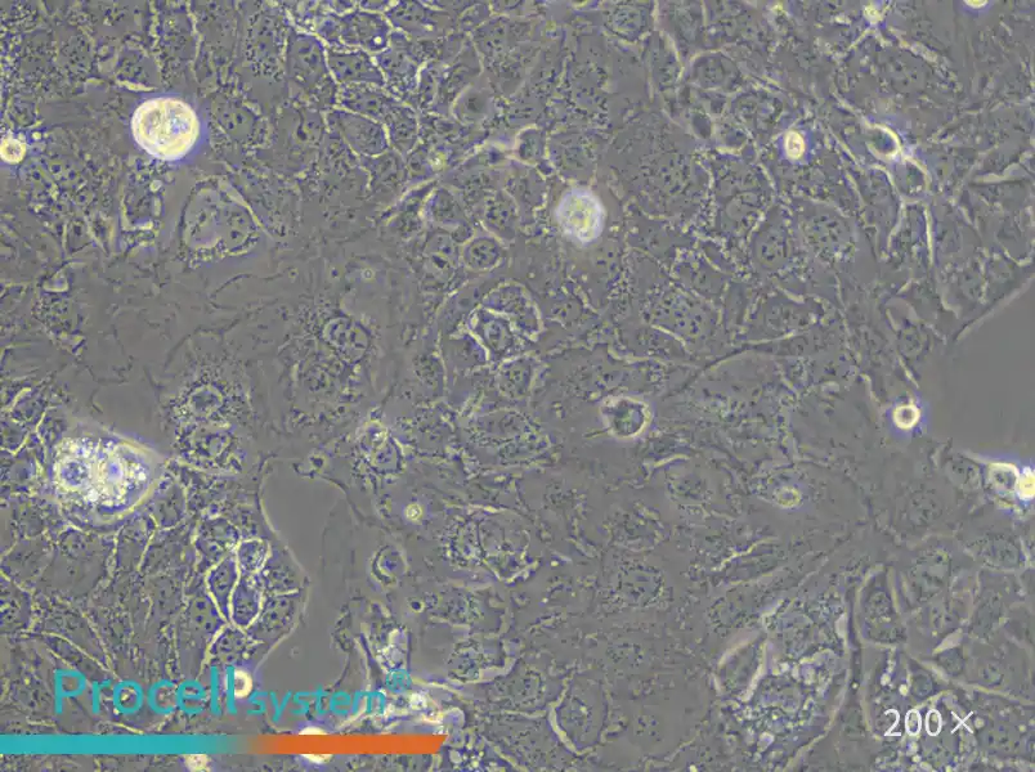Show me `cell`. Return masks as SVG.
Segmentation results:
<instances>
[{"mask_svg":"<svg viewBox=\"0 0 1035 772\" xmlns=\"http://www.w3.org/2000/svg\"><path fill=\"white\" fill-rule=\"evenodd\" d=\"M133 137L143 150L161 160H178L190 152L200 134L196 112L177 98L159 97L138 106Z\"/></svg>","mask_w":1035,"mask_h":772,"instance_id":"1","label":"cell"},{"mask_svg":"<svg viewBox=\"0 0 1035 772\" xmlns=\"http://www.w3.org/2000/svg\"><path fill=\"white\" fill-rule=\"evenodd\" d=\"M322 38L331 49H360L379 55L389 47L392 30L389 22L376 13L353 12L327 22Z\"/></svg>","mask_w":1035,"mask_h":772,"instance_id":"2","label":"cell"},{"mask_svg":"<svg viewBox=\"0 0 1035 772\" xmlns=\"http://www.w3.org/2000/svg\"><path fill=\"white\" fill-rule=\"evenodd\" d=\"M327 120L334 132L364 157L383 155L391 147L387 130L379 121L342 109H333Z\"/></svg>","mask_w":1035,"mask_h":772,"instance_id":"3","label":"cell"},{"mask_svg":"<svg viewBox=\"0 0 1035 772\" xmlns=\"http://www.w3.org/2000/svg\"><path fill=\"white\" fill-rule=\"evenodd\" d=\"M327 65L335 82L344 85L367 84L385 87L378 64L360 49H326Z\"/></svg>","mask_w":1035,"mask_h":772,"instance_id":"4","label":"cell"},{"mask_svg":"<svg viewBox=\"0 0 1035 772\" xmlns=\"http://www.w3.org/2000/svg\"><path fill=\"white\" fill-rule=\"evenodd\" d=\"M398 102L400 101L389 96L384 88L367 84L344 85L339 89L336 100L338 109L365 116L382 124Z\"/></svg>","mask_w":1035,"mask_h":772,"instance_id":"5","label":"cell"},{"mask_svg":"<svg viewBox=\"0 0 1035 772\" xmlns=\"http://www.w3.org/2000/svg\"><path fill=\"white\" fill-rule=\"evenodd\" d=\"M375 61L393 91L405 94L414 89L419 62L401 42L379 53Z\"/></svg>","mask_w":1035,"mask_h":772,"instance_id":"6","label":"cell"},{"mask_svg":"<svg viewBox=\"0 0 1035 772\" xmlns=\"http://www.w3.org/2000/svg\"><path fill=\"white\" fill-rule=\"evenodd\" d=\"M387 16L397 28L416 37L425 38V35L437 34L445 28L442 22L445 15L432 12L418 3H402V6L393 7Z\"/></svg>","mask_w":1035,"mask_h":772,"instance_id":"7","label":"cell"},{"mask_svg":"<svg viewBox=\"0 0 1035 772\" xmlns=\"http://www.w3.org/2000/svg\"><path fill=\"white\" fill-rule=\"evenodd\" d=\"M383 125L394 150L398 154H409L418 141V120L415 112L398 102Z\"/></svg>","mask_w":1035,"mask_h":772,"instance_id":"8","label":"cell"},{"mask_svg":"<svg viewBox=\"0 0 1035 772\" xmlns=\"http://www.w3.org/2000/svg\"><path fill=\"white\" fill-rule=\"evenodd\" d=\"M374 191L394 192L405 182L406 166L398 152H385L376 157H365Z\"/></svg>","mask_w":1035,"mask_h":772,"instance_id":"9","label":"cell"},{"mask_svg":"<svg viewBox=\"0 0 1035 772\" xmlns=\"http://www.w3.org/2000/svg\"><path fill=\"white\" fill-rule=\"evenodd\" d=\"M429 212L432 214L434 222L445 224L465 222L463 209L460 208L454 195L447 190H439L434 193Z\"/></svg>","mask_w":1035,"mask_h":772,"instance_id":"10","label":"cell"},{"mask_svg":"<svg viewBox=\"0 0 1035 772\" xmlns=\"http://www.w3.org/2000/svg\"><path fill=\"white\" fill-rule=\"evenodd\" d=\"M186 761L187 766L190 767V770L192 771L208 770L209 760L208 757L203 756V754H194V756H187Z\"/></svg>","mask_w":1035,"mask_h":772,"instance_id":"11","label":"cell"},{"mask_svg":"<svg viewBox=\"0 0 1035 772\" xmlns=\"http://www.w3.org/2000/svg\"><path fill=\"white\" fill-rule=\"evenodd\" d=\"M244 676V673H237L235 686L237 697H245L243 688H245L248 693L250 689H252V681H250L248 677L244 682Z\"/></svg>","mask_w":1035,"mask_h":772,"instance_id":"12","label":"cell"},{"mask_svg":"<svg viewBox=\"0 0 1035 772\" xmlns=\"http://www.w3.org/2000/svg\"><path fill=\"white\" fill-rule=\"evenodd\" d=\"M940 725H942V721H940L938 713L931 712L929 718H927V730H929V733L933 735L938 734Z\"/></svg>","mask_w":1035,"mask_h":772,"instance_id":"13","label":"cell"},{"mask_svg":"<svg viewBox=\"0 0 1035 772\" xmlns=\"http://www.w3.org/2000/svg\"><path fill=\"white\" fill-rule=\"evenodd\" d=\"M907 725L909 733L912 734H916L918 729H920L921 720L920 717L917 716L916 712L909 713L907 718Z\"/></svg>","mask_w":1035,"mask_h":772,"instance_id":"14","label":"cell"},{"mask_svg":"<svg viewBox=\"0 0 1035 772\" xmlns=\"http://www.w3.org/2000/svg\"><path fill=\"white\" fill-rule=\"evenodd\" d=\"M304 757H306L307 760L316 763H324L326 761H329L331 758V756H317V754H307V756Z\"/></svg>","mask_w":1035,"mask_h":772,"instance_id":"15","label":"cell"},{"mask_svg":"<svg viewBox=\"0 0 1035 772\" xmlns=\"http://www.w3.org/2000/svg\"><path fill=\"white\" fill-rule=\"evenodd\" d=\"M303 734H322V731L316 729H307L303 731Z\"/></svg>","mask_w":1035,"mask_h":772,"instance_id":"16","label":"cell"}]
</instances>
